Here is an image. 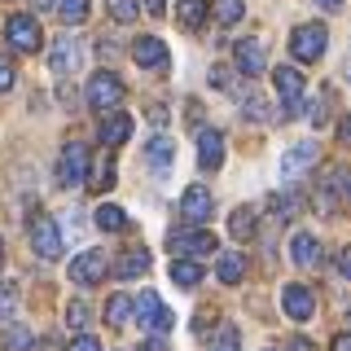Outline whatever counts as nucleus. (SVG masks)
<instances>
[{
    "label": "nucleus",
    "instance_id": "obj_16",
    "mask_svg": "<svg viewBox=\"0 0 351 351\" xmlns=\"http://www.w3.org/2000/svg\"><path fill=\"white\" fill-rule=\"evenodd\" d=\"M233 58H237V71L241 75H263V44L259 40H237L233 44Z\"/></svg>",
    "mask_w": 351,
    "mask_h": 351
},
{
    "label": "nucleus",
    "instance_id": "obj_15",
    "mask_svg": "<svg viewBox=\"0 0 351 351\" xmlns=\"http://www.w3.org/2000/svg\"><path fill=\"white\" fill-rule=\"evenodd\" d=\"M281 307H285V316H290V321H312L316 294L307 290V285H285V290H281Z\"/></svg>",
    "mask_w": 351,
    "mask_h": 351
},
{
    "label": "nucleus",
    "instance_id": "obj_25",
    "mask_svg": "<svg viewBox=\"0 0 351 351\" xmlns=\"http://www.w3.org/2000/svg\"><path fill=\"white\" fill-rule=\"evenodd\" d=\"M97 228H101V233H119V228H128V215H123V206H114V202H101V206H97Z\"/></svg>",
    "mask_w": 351,
    "mask_h": 351
},
{
    "label": "nucleus",
    "instance_id": "obj_40",
    "mask_svg": "<svg viewBox=\"0 0 351 351\" xmlns=\"http://www.w3.org/2000/svg\"><path fill=\"white\" fill-rule=\"evenodd\" d=\"M338 268H343V277H347V281H351V246H347V250H343V255H338Z\"/></svg>",
    "mask_w": 351,
    "mask_h": 351
},
{
    "label": "nucleus",
    "instance_id": "obj_7",
    "mask_svg": "<svg viewBox=\"0 0 351 351\" xmlns=\"http://www.w3.org/2000/svg\"><path fill=\"white\" fill-rule=\"evenodd\" d=\"M132 62H136L141 71H167L171 53H167V44L158 36H136L132 40Z\"/></svg>",
    "mask_w": 351,
    "mask_h": 351
},
{
    "label": "nucleus",
    "instance_id": "obj_17",
    "mask_svg": "<svg viewBox=\"0 0 351 351\" xmlns=\"http://www.w3.org/2000/svg\"><path fill=\"white\" fill-rule=\"evenodd\" d=\"M145 272H149V250L145 246H132V250H123V255L114 259V277H123V281L145 277Z\"/></svg>",
    "mask_w": 351,
    "mask_h": 351
},
{
    "label": "nucleus",
    "instance_id": "obj_32",
    "mask_svg": "<svg viewBox=\"0 0 351 351\" xmlns=\"http://www.w3.org/2000/svg\"><path fill=\"white\" fill-rule=\"evenodd\" d=\"M211 351H241L237 329H233V325H219V329H215V338H211Z\"/></svg>",
    "mask_w": 351,
    "mask_h": 351
},
{
    "label": "nucleus",
    "instance_id": "obj_43",
    "mask_svg": "<svg viewBox=\"0 0 351 351\" xmlns=\"http://www.w3.org/2000/svg\"><path fill=\"white\" fill-rule=\"evenodd\" d=\"M145 9H149V14H162V9H167V0H145Z\"/></svg>",
    "mask_w": 351,
    "mask_h": 351
},
{
    "label": "nucleus",
    "instance_id": "obj_38",
    "mask_svg": "<svg viewBox=\"0 0 351 351\" xmlns=\"http://www.w3.org/2000/svg\"><path fill=\"white\" fill-rule=\"evenodd\" d=\"M338 141H343V145H351V114L338 119Z\"/></svg>",
    "mask_w": 351,
    "mask_h": 351
},
{
    "label": "nucleus",
    "instance_id": "obj_37",
    "mask_svg": "<svg viewBox=\"0 0 351 351\" xmlns=\"http://www.w3.org/2000/svg\"><path fill=\"white\" fill-rule=\"evenodd\" d=\"M66 351H101V343H97V338H88V334H80Z\"/></svg>",
    "mask_w": 351,
    "mask_h": 351
},
{
    "label": "nucleus",
    "instance_id": "obj_18",
    "mask_svg": "<svg viewBox=\"0 0 351 351\" xmlns=\"http://www.w3.org/2000/svg\"><path fill=\"white\" fill-rule=\"evenodd\" d=\"M145 162H149L158 176H167L171 162H176V141H171V136H154L149 145H145Z\"/></svg>",
    "mask_w": 351,
    "mask_h": 351
},
{
    "label": "nucleus",
    "instance_id": "obj_35",
    "mask_svg": "<svg viewBox=\"0 0 351 351\" xmlns=\"http://www.w3.org/2000/svg\"><path fill=\"white\" fill-rule=\"evenodd\" d=\"M88 321H93L88 303H80V299H75V303H66V325H71V329H84Z\"/></svg>",
    "mask_w": 351,
    "mask_h": 351
},
{
    "label": "nucleus",
    "instance_id": "obj_8",
    "mask_svg": "<svg viewBox=\"0 0 351 351\" xmlns=\"http://www.w3.org/2000/svg\"><path fill=\"white\" fill-rule=\"evenodd\" d=\"M106 272H110L106 250H84V255L71 259V281L75 285H97V281H106Z\"/></svg>",
    "mask_w": 351,
    "mask_h": 351
},
{
    "label": "nucleus",
    "instance_id": "obj_28",
    "mask_svg": "<svg viewBox=\"0 0 351 351\" xmlns=\"http://www.w3.org/2000/svg\"><path fill=\"white\" fill-rule=\"evenodd\" d=\"M211 14L219 18V27H233V22H241V14H246V5L241 0H215Z\"/></svg>",
    "mask_w": 351,
    "mask_h": 351
},
{
    "label": "nucleus",
    "instance_id": "obj_30",
    "mask_svg": "<svg viewBox=\"0 0 351 351\" xmlns=\"http://www.w3.org/2000/svg\"><path fill=\"white\" fill-rule=\"evenodd\" d=\"M58 14H62L66 27H80L88 18V0H58Z\"/></svg>",
    "mask_w": 351,
    "mask_h": 351
},
{
    "label": "nucleus",
    "instance_id": "obj_34",
    "mask_svg": "<svg viewBox=\"0 0 351 351\" xmlns=\"http://www.w3.org/2000/svg\"><path fill=\"white\" fill-rule=\"evenodd\" d=\"M106 5H110V18H114V22H132V18L141 14L136 0H106Z\"/></svg>",
    "mask_w": 351,
    "mask_h": 351
},
{
    "label": "nucleus",
    "instance_id": "obj_42",
    "mask_svg": "<svg viewBox=\"0 0 351 351\" xmlns=\"http://www.w3.org/2000/svg\"><path fill=\"white\" fill-rule=\"evenodd\" d=\"M334 351H351V334H338L334 338Z\"/></svg>",
    "mask_w": 351,
    "mask_h": 351
},
{
    "label": "nucleus",
    "instance_id": "obj_46",
    "mask_svg": "<svg viewBox=\"0 0 351 351\" xmlns=\"http://www.w3.org/2000/svg\"><path fill=\"white\" fill-rule=\"evenodd\" d=\"M31 5H36V9H53V0H31Z\"/></svg>",
    "mask_w": 351,
    "mask_h": 351
},
{
    "label": "nucleus",
    "instance_id": "obj_44",
    "mask_svg": "<svg viewBox=\"0 0 351 351\" xmlns=\"http://www.w3.org/2000/svg\"><path fill=\"white\" fill-rule=\"evenodd\" d=\"M316 5H321V9H329V14H334V9H343V0H316Z\"/></svg>",
    "mask_w": 351,
    "mask_h": 351
},
{
    "label": "nucleus",
    "instance_id": "obj_45",
    "mask_svg": "<svg viewBox=\"0 0 351 351\" xmlns=\"http://www.w3.org/2000/svg\"><path fill=\"white\" fill-rule=\"evenodd\" d=\"M294 343V351H312V343H307V338H290Z\"/></svg>",
    "mask_w": 351,
    "mask_h": 351
},
{
    "label": "nucleus",
    "instance_id": "obj_22",
    "mask_svg": "<svg viewBox=\"0 0 351 351\" xmlns=\"http://www.w3.org/2000/svg\"><path fill=\"white\" fill-rule=\"evenodd\" d=\"M215 277L224 281V285H237L241 277H246V259H241L237 250H224V255H219V263H215Z\"/></svg>",
    "mask_w": 351,
    "mask_h": 351
},
{
    "label": "nucleus",
    "instance_id": "obj_29",
    "mask_svg": "<svg viewBox=\"0 0 351 351\" xmlns=\"http://www.w3.org/2000/svg\"><path fill=\"white\" fill-rule=\"evenodd\" d=\"M31 329L27 325H5V351H31Z\"/></svg>",
    "mask_w": 351,
    "mask_h": 351
},
{
    "label": "nucleus",
    "instance_id": "obj_13",
    "mask_svg": "<svg viewBox=\"0 0 351 351\" xmlns=\"http://www.w3.org/2000/svg\"><path fill=\"white\" fill-rule=\"evenodd\" d=\"M316 141H299V145H290L281 154V176L285 180H299V176L307 171V167H316Z\"/></svg>",
    "mask_w": 351,
    "mask_h": 351
},
{
    "label": "nucleus",
    "instance_id": "obj_2",
    "mask_svg": "<svg viewBox=\"0 0 351 351\" xmlns=\"http://www.w3.org/2000/svg\"><path fill=\"white\" fill-rule=\"evenodd\" d=\"M88 106L101 110V114H114L119 101H123V80H119L114 71H97L93 80H88Z\"/></svg>",
    "mask_w": 351,
    "mask_h": 351
},
{
    "label": "nucleus",
    "instance_id": "obj_41",
    "mask_svg": "<svg viewBox=\"0 0 351 351\" xmlns=\"http://www.w3.org/2000/svg\"><path fill=\"white\" fill-rule=\"evenodd\" d=\"M141 351H167V343H162V338H145V343H141Z\"/></svg>",
    "mask_w": 351,
    "mask_h": 351
},
{
    "label": "nucleus",
    "instance_id": "obj_6",
    "mask_svg": "<svg viewBox=\"0 0 351 351\" xmlns=\"http://www.w3.org/2000/svg\"><path fill=\"white\" fill-rule=\"evenodd\" d=\"M272 84H277V97H281V114H299L303 110V75L294 66H277Z\"/></svg>",
    "mask_w": 351,
    "mask_h": 351
},
{
    "label": "nucleus",
    "instance_id": "obj_21",
    "mask_svg": "<svg viewBox=\"0 0 351 351\" xmlns=\"http://www.w3.org/2000/svg\"><path fill=\"white\" fill-rule=\"evenodd\" d=\"M206 14H211L206 0H176V22H180L184 31H197L206 22Z\"/></svg>",
    "mask_w": 351,
    "mask_h": 351
},
{
    "label": "nucleus",
    "instance_id": "obj_27",
    "mask_svg": "<svg viewBox=\"0 0 351 351\" xmlns=\"http://www.w3.org/2000/svg\"><path fill=\"white\" fill-rule=\"evenodd\" d=\"M88 189H93V193H106L110 189V184H114V162H110V158H101V162H93V171H88Z\"/></svg>",
    "mask_w": 351,
    "mask_h": 351
},
{
    "label": "nucleus",
    "instance_id": "obj_24",
    "mask_svg": "<svg viewBox=\"0 0 351 351\" xmlns=\"http://www.w3.org/2000/svg\"><path fill=\"white\" fill-rule=\"evenodd\" d=\"M128 321H132V299H128V294L106 299V325H110V329H123Z\"/></svg>",
    "mask_w": 351,
    "mask_h": 351
},
{
    "label": "nucleus",
    "instance_id": "obj_36",
    "mask_svg": "<svg viewBox=\"0 0 351 351\" xmlns=\"http://www.w3.org/2000/svg\"><path fill=\"white\" fill-rule=\"evenodd\" d=\"M14 80H18V71L9 62H0V93H9V88H14Z\"/></svg>",
    "mask_w": 351,
    "mask_h": 351
},
{
    "label": "nucleus",
    "instance_id": "obj_14",
    "mask_svg": "<svg viewBox=\"0 0 351 351\" xmlns=\"http://www.w3.org/2000/svg\"><path fill=\"white\" fill-rule=\"evenodd\" d=\"M219 162H224V132L202 128V132H197V167H202V171H219Z\"/></svg>",
    "mask_w": 351,
    "mask_h": 351
},
{
    "label": "nucleus",
    "instance_id": "obj_1",
    "mask_svg": "<svg viewBox=\"0 0 351 351\" xmlns=\"http://www.w3.org/2000/svg\"><path fill=\"white\" fill-rule=\"evenodd\" d=\"M325 49H329L325 22H303V27L290 31V53H294V62H321Z\"/></svg>",
    "mask_w": 351,
    "mask_h": 351
},
{
    "label": "nucleus",
    "instance_id": "obj_4",
    "mask_svg": "<svg viewBox=\"0 0 351 351\" xmlns=\"http://www.w3.org/2000/svg\"><path fill=\"white\" fill-rule=\"evenodd\" d=\"M88 180V149L80 141H66L62 145V158H58V184L62 189H75V184Z\"/></svg>",
    "mask_w": 351,
    "mask_h": 351
},
{
    "label": "nucleus",
    "instance_id": "obj_19",
    "mask_svg": "<svg viewBox=\"0 0 351 351\" xmlns=\"http://www.w3.org/2000/svg\"><path fill=\"white\" fill-rule=\"evenodd\" d=\"M290 259L299 263V268H316V263H321V241L312 233H294L290 237Z\"/></svg>",
    "mask_w": 351,
    "mask_h": 351
},
{
    "label": "nucleus",
    "instance_id": "obj_20",
    "mask_svg": "<svg viewBox=\"0 0 351 351\" xmlns=\"http://www.w3.org/2000/svg\"><path fill=\"white\" fill-rule=\"evenodd\" d=\"M97 136H101V145H123V141L132 136V119L123 114V110H114V114L101 119V132H97Z\"/></svg>",
    "mask_w": 351,
    "mask_h": 351
},
{
    "label": "nucleus",
    "instance_id": "obj_31",
    "mask_svg": "<svg viewBox=\"0 0 351 351\" xmlns=\"http://www.w3.org/2000/svg\"><path fill=\"white\" fill-rule=\"evenodd\" d=\"M325 184L334 189V197H343V202H351V167H334Z\"/></svg>",
    "mask_w": 351,
    "mask_h": 351
},
{
    "label": "nucleus",
    "instance_id": "obj_5",
    "mask_svg": "<svg viewBox=\"0 0 351 351\" xmlns=\"http://www.w3.org/2000/svg\"><path fill=\"white\" fill-rule=\"evenodd\" d=\"M167 246L176 250V259H193V255L219 250V241H215V233H206V228H180V233L167 237Z\"/></svg>",
    "mask_w": 351,
    "mask_h": 351
},
{
    "label": "nucleus",
    "instance_id": "obj_26",
    "mask_svg": "<svg viewBox=\"0 0 351 351\" xmlns=\"http://www.w3.org/2000/svg\"><path fill=\"white\" fill-rule=\"evenodd\" d=\"M228 233L237 241H250L255 237V211H250V206H237V211L228 215Z\"/></svg>",
    "mask_w": 351,
    "mask_h": 351
},
{
    "label": "nucleus",
    "instance_id": "obj_39",
    "mask_svg": "<svg viewBox=\"0 0 351 351\" xmlns=\"http://www.w3.org/2000/svg\"><path fill=\"white\" fill-rule=\"evenodd\" d=\"M211 84H215V88H228L233 80H228V71H224V66H215V71H211Z\"/></svg>",
    "mask_w": 351,
    "mask_h": 351
},
{
    "label": "nucleus",
    "instance_id": "obj_12",
    "mask_svg": "<svg viewBox=\"0 0 351 351\" xmlns=\"http://www.w3.org/2000/svg\"><path fill=\"white\" fill-rule=\"evenodd\" d=\"M80 62H84V44L75 40V36L53 40V49H49V66H53V75H75V71H80Z\"/></svg>",
    "mask_w": 351,
    "mask_h": 351
},
{
    "label": "nucleus",
    "instance_id": "obj_23",
    "mask_svg": "<svg viewBox=\"0 0 351 351\" xmlns=\"http://www.w3.org/2000/svg\"><path fill=\"white\" fill-rule=\"evenodd\" d=\"M171 281L180 285V290H193V285L202 281V268H197V259H171Z\"/></svg>",
    "mask_w": 351,
    "mask_h": 351
},
{
    "label": "nucleus",
    "instance_id": "obj_11",
    "mask_svg": "<svg viewBox=\"0 0 351 351\" xmlns=\"http://www.w3.org/2000/svg\"><path fill=\"white\" fill-rule=\"evenodd\" d=\"M31 250H36L40 259H58L62 255V233H58V224H53L49 215L31 219Z\"/></svg>",
    "mask_w": 351,
    "mask_h": 351
},
{
    "label": "nucleus",
    "instance_id": "obj_47",
    "mask_svg": "<svg viewBox=\"0 0 351 351\" xmlns=\"http://www.w3.org/2000/svg\"><path fill=\"white\" fill-rule=\"evenodd\" d=\"M0 263H5V241H0Z\"/></svg>",
    "mask_w": 351,
    "mask_h": 351
},
{
    "label": "nucleus",
    "instance_id": "obj_9",
    "mask_svg": "<svg viewBox=\"0 0 351 351\" xmlns=\"http://www.w3.org/2000/svg\"><path fill=\"white\" fill-rule=\"evenodd\" d=\"M180 215H184V224H206V219L215 215V197L206 184H189L180 197Z\"/></svg>",
    "mask_w": 351,
    "mask_h": 351
},
{
    "label": "nucleus",
    "instance_id": "obj_33",
    "mask_svg": "<svg viewBox=\"0 0 351 351\" xmlns=\"http://www.w3.org/2000/svg\"><path fill=\"white\" fill-rule=\"evenodd\" d=\"M241 114L255 119V123H268L272 110H268V101H263V97H246V101H241Z\"/></svg>",
    "mask_w": 351,
    "mask_h": 351
},
{
    "label": "nucleus",
    "instance_id": "obj_10",
    "mask_svg": "<svg viewBox=\"0 0 351 351\" xmlns=\"http://www.w3.org/2000/svg\"><path fill=\"white\" fill-rule=\"evenodd\" d=\"M5 36H9V44H14L18 53H36L40 40H44L40 36V22L31 18V14H14V18L5 22Z\"/></svg>",
    "mask_w": 351,
    "mask_h": 351
},
{
    "label": "nucleus",
    "instance_id": "obj_3",
    "mask_svg": "<svg viewBox=\"0 0 351 351\" xmlns=\"http://www.w3.org/2000/svg\"><path fill=\"white\" fill-rule=\"evenodd\" d=\"M132 316H136V321L145 325V329H154V334H167V329L176 325L171 307L162 303V299H158V294H154V290H145V294H141L136 303H132Z\"/></svg>",
    "mask_w": 351,
    "mask_h": 351
}]
</instances>
